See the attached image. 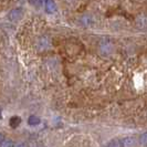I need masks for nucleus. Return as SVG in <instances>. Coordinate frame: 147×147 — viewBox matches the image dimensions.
I'll return each mask as SVG.
<instances>
[{
	"instance_id": "obj_1",
	"label": "nucleus",
	"mask_w": 147,
	"mask_h": 147,
	"mask_svg": "<svg viewBox=\"0 0 147 147\" xmlns=\"http://www.w3.org/2000/svg\"><path fill=\"white\" fill-rule=\"evenodd\" d=\"M113 51H114V44L110 39H103L98 43V52L101 55L107 57V55L112 54Z\"/></svg>"
},
{
	"instance_id": "obj_2",
	"label": "nucleus",
	"mask_w": 147,
	"mask_h": 147,
	"mask_svg": "<svg viewBox=\"0 0 147 147\" xmlns=\"http://www.w3.org/2000/svg\"><path fill=\"white\" fill-rule=\"evenodd\" d=\"M50 47V40L47 37H41L37 41V49L39 51H44Z\"/></svg>"
},
{
	"instance_id": "obj_9",
	"label": "nucleus",
	"mask_w": 147,
	"mask_h": 147,
	"mask_svg": "<svg viewBox=\"0 0 147 147\" xmlns=\"http://www.w3.org/2000/svg\"><path fill=\"white\" fill-rule=\"evenodd\" d=\"M28 122H29L30 125H38V124L40 123V119H39V117H37V116L32 115V116H30L29 117Z\"/></svg>"
},
{
	"instance_id": "obj_14",
	"label": "nucleus",
	"mask_w": 147,
	"mask_h": 147,
	"mask_svg": "<svg viewBox=\"0 0 147 147\" xmlns=\"http://www.w3.org/2000/svg\"><path fill=\"white\" fill-rule=\"evenodd\" d=\"M3 140H5V137H3V135L0 133V143H1V142H2Z\"/></svg>"
},
{
	"instance_id": "obj_4",
	"label": "nucleus",
	"mask_w": 147,
	"mask_h": 147,
	"mask_svg": "<svg viewBox=\"0 0 147 147\" xmlns=\"http://www.w3.org/2000/svg\"><path fill=\"white\" fill-rule=\"evenodd\" d=\"M44 7H45V11L48 13H54L57 11V3L54 2V0H45L44 1Z\"/></svg>"
},
{
	"instance_id": "obj_13",
	"label": "nucleus",
	"mask_w": 147,
	"mask_h": 147,
	"mask_svg": "<svg viewBox=\"0 0 147 147\" xmlns=\"http://www.w3.org/2000/svg\"><path fill=\"white\" fill-rule=\"evenodd\" d=\"M107 146H121V140H112L107 144Z\"/></svg>"
},
{
	"instance_id": "obj_15",
	"label": "nucleus",
	"mask_w": 147,
	"mask_h": 147,
	"mask_svg": "<svg viewBox=\"0 0 147 147\" xmlns=\"http://www.w3.org/2000/svg\"><path fill=\"white\" fill-rule=\"evenodd\" d=\"M0 118H1V115H0Z\"/></svg>"
},
{
	"instance_id": "obj_7",
	"label": "nucleus",
	"mask_w": 147,
	"mask_h": 147,
	"mask_svg": "<svg viewBox=\"0 0 147 147\" xmlns=\"http://www.w3.org/2000/svg\"><path fill=\"white\" fill-rule=\"evenodd\" d=\"M20 123H21V118L18 117V116H13V117L10 118V126L12 128L18 127V126L20 125Z\"/></svg>"
},
{
	"instance_id": "obj_12",
	"label": "nucleus",
	"mask_w": 147,
	"mask_h": 147,
	"mask_svg": "<svg viewBox=\"0 0 147 147\" xmlns=\"http://www.w3.org/2000/svg\"><path fill=\"white\" fill-rule=\"evenodd\" d=\"M0 146L1 147H11V146H15V143H12L11 140H3L1 143H0Z\"/></svg>"
},
{
	"instance_id": "obj_8",
	"label": "nucleus",
	"mask_w": 147,
	"mask_h": 147,
	"mask_svg": "<svg viewBox=\"0 0 147 147\" xmlns=\"http://www.w3.org/2000/svg\"><path fill=\"white\" fill-rule=\"evenodd\" d=\"M81 23L83 26H91L93 23V19L91 16H83V18L81 19Z\"/></svg>"
},
{
	"instance_id": "obj_11",
	"label": "nucleus",
	"mask_w": 147,
	"mask_h": 147,
	"mask_svg": "<svg viewBox=\"0 0 147 147\" xmlns=\"http://www.w3.org/2000/svg\"><path fill=\"white\" fill-rule=\"evenodd\" d=\"M29 3L32 5L33 7H41V5L43 3V0H29Z\"/></svg>"
},
{
	"instance_id": "obj_3",
	"label": "nucleus",
	"mask_w": 147,
	"mask_h": 147,
	"mask_svg": "<svg viewBox=\"0 0 147 147\" xmlns=\"http://www.w3.org/2000/svg\"><path fill=\"white\" fill-rule=\"evenodd\" d=\"M22 16H23V10L20 9V8H18V9L11 10L9 12V15H8V18H9L10 21H18Z\"/></svg>"
},
{
	"instance_id": "obj_5",
	"label": "nucleus",
	"mask_w": 147,
	"mask_h": 147,
	"mask_svg": "<svg viewBox=\"0 0 147 147\" xmlns=\"http://www.w3.org/2000/svg\"><path fill=\"white\" fill-rule=\"evenodd\" d=\"M135 145H136V140H135L133 136L125 137V138L121 140V146L129 147V146H135Z\"/></svg>"
},
{
	"instance_id": "obj_10",
	"label": "nucleus",
	"mask_w": 147,
	"mask_h": 147,
	"mask_svg": "<svg viewBox=\"0 0 147 147\" xmlns=\"http://www.w3.org/2000/svg\"><path fill=\"white\" fill-rule=\"evenodd\" d=\"M140 145H143V146H146L147 145V132L140 135Z\"/></svg>"
},
{
	"instance_id": "obj_6",
	"label": "nucleus",
	"mask_w": 147,
	"mask_h": 147,
	"mask_svg": "<svg viewBox=\"0 0 147 147\" xmlns=\"http://www.w3.org/2000/svg\"><path fill=\"white\" fill-rule=\"evenodd\" d=\"M136 26L140 29H145L147 28V17L146 16H140L136 19Z\"/></svg>"
}]
</instances>
